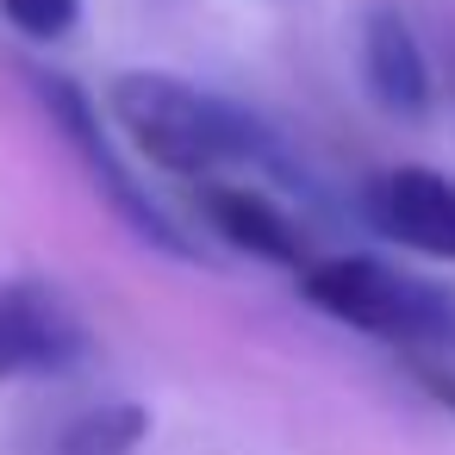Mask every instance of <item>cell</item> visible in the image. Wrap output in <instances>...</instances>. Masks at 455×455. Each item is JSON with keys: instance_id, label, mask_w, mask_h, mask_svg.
<instances>
[{"instance_id": "obj_10", "label": "cell", "mask_w": 455, "mask_h": 455, "mask_svg": "<svg viewBox=\"0 0 455 455\" xmlns=\"http://www.w3.org/2000/svg\"><path fill=\"white\" fill-rule=\"evenodd\" d=\"M405 368H411V380H418L443 411H455V362H449V355H411Z\"/></svg>"}, {"instance_id": "obj_8", "label": "cell", "mask_w": 455, "mask_h": 455, "mask_svg": "<svg viewBox=\"0 0 455 455\" xmlns=\"http://www.w3.org/2000/svg\"><path fill=\"white\" fill-rule=\"evenodd\" d=\"M144 436H150V411H144L138 399H113V405H82V411H69V418L38 443V455H132Z\"/></svg>"}, {"instance_id": "obj_1", "label": "cell", "mask_w": 455, "mask_h": 455, "mask_svg": "<svg viewBox=\"0 0 455 455\" xmlns=\"http://www.w3.org/2000/svg\"><path fill=\"white\" fill-rule=\"evenodd\" d=\"M107 107L119 119V132L169 175H219V169H256L281 188H312L306 169H293L287 144L275 138V125L212 88H194L181 76H156V69H125L107 82Z\"/></svg>"}, {"instance_id": "obj_3", "label": "cell", "mask_w": 455, "mask_h": 455, "mask_svg": "<svg viewBox=\"0 0 455 455\" xmlns=\"http://www.w3.org/2000/svg\"><path fill=\"white\" fill-rule=\"evenodd\" d=\"M26 82H32L38 107L57 119V132L69 138V150L82 156V169H88V181L100 188V200L119 212V225H125L138 243H150V250H163V256H175V262H200V250H194V237L175 225V212H163V200L132 175V163H119V150H113V138H107V125H100V113H94V100H88L69 76H57V69H26Z\"/></svg>"}, {"instance_id": "obj_7", "label": "cell", "mask_w": 455, "mask_h": 455, "mask_svg": "<svg viewBox=\"0 0 455 455\" xmlns=\"http://www.w3.org/2000/svg\"><path fill=\"white\" fill-rule=\"evenodd\" d=\"M362 82H368V94L393 119H424V107H430V63H424L418 32L405 26V13H393V7L368 13V26H362Z\"/></svg>"}, {"instance_id": "obj_2", "label": "cell", "mask_w": 455, "mask_h": 455, "mask_svg": "<svg viewBox=\"0 0 455 455\" xmlns=\"http://www.w3.org/2000/svg\"><path fill=\"white\" fill-rule=\"evenodd\" d=\"M299 293L349 331H368L405 355L455 362V293L380 256H324L299 268Z\"/></svg>"}, {"instance_id": "obj_5", "label": "cell", "mask_w": 455, "mask_h": 455, "mask_svg": "<svg viewBox=\"0 0 455 455\" xmlns=\"http://www.w3.org/2000/svg\"><path fill=\"white\" fill-rule=\"evenodd\" d=\"M368 219L374 231H387L393 243L418 250V256H443L455 262V181L436 169H387L368 188Z\"/></svg>"}, {"instance_id": "obj_9", "label": "cell", "mask_w": 455, "mask_h": 455, "mask_svg": "<svg viewBox=\"0 0 455 455\" xmlns=\"http://www.w3.org/2000/svg\"><path fill=\"white\" fill-rule=\"evenodd\" d=\"M0 13H7L26 38L51 44V38H69V32H76L82 0H0Z\"/></svg>"}, {"instance_id": "obj_4", "label": "cell", "mask_w": 455, "mask_h": 455, "mask_svg": "<svg viewBox=\"0 0 455 455\" xmlns=\"http://www.w3.org/2000/svg\"><path fill=\"white\" fill-rule=\"evenodd\" d=\"M94 337L76 299L38 275L0 281V387L7 380H57L88 362Z\"/></svg>"}, {"instance_id": "obj_6", "label": "cell", "mask_w": 455, "mask_h": 455, "mask_svg": "<svg viewBox=\"0 0 455 455\" xmlns=\"http://www.w3.org/2000/svg\"><path fill=\"white\" fill-rule=\"evenodd\" d=\"M200 212H206V225H212L231 250H243V256H256V262L306 268V231H299L293 212H281L268 194L237 188V181H212V175H206Z\"/></svg>"}]
</instances>
